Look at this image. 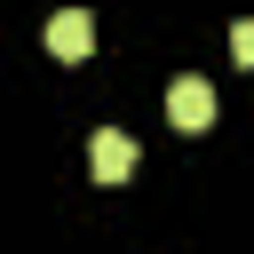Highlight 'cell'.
Wrapping results in <instances>:
<instances>
[{"instance_id":"obj_1","label":"cell","mask_w":254,"mask_h":254,"mask_svg":"<svg viewBox=\"0 0 254 254\" xmlns=\"http://www.w3.org/2000/svg\"><path fill=\"white\" fill-rule=\"evenodd\" d=\"M87 48H95V16L87 8H56L48 16V56L56 64H87Z\"/></svg>"},{"instance_id":"obj_2","label":"cell","mask_w":254,"mask_h":254,"mask_svg":"<svg viewBox=\"0 0 254 254\" xmlns=\"http://www.w3.org/2000/svg\"><path fill=\"white\" fill-rule=\"evenodd\" d=\"M167 119H175L183 135L214 127V87H206V79H175V87H167Z\"/></svg>"},{"instance_id":"obj_3","label":"cell","mask_w":254,"mask_h":254,"mask_svg":"<svg viewBox=\"0 0 254 254\" xmlns=\"http://www.w3.org/2000/svg\"><path fill=\"white\" fill-rule=\"evenodd\" d=\"M87 175H95V183H127V175H135V143H127L119 127H95V143H87Z\"/></svg>"},{"instance_id":"obj_4","label":"cell","mask_w":254,"mask_h":254,"mask_svg":"<svg viewBox=\"0 0 254 254\" xmlns=\"http://www.w3.org/2000/svg\"><path fill=\"white\" fill-rule=\"evenodd\" d=\"M230 56L254 71V16H238V24H230Z\"/></svg>"}]
</instances>
